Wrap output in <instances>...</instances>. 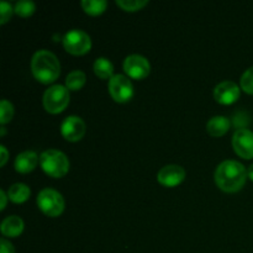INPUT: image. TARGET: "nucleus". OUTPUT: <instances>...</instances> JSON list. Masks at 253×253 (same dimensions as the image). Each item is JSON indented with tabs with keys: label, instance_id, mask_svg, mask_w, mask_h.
<instances>
[{
	"label": "nucleus",
	"instance_id": "9",
	"mask_svg": "<svg viewBox=\"0 0 253 253\" xmlns=\"http://www.w3.org/2000/svg\"><path fill=\"white\" fill-rule=\"evenodd\" d=\"M232 146L240 157L253 158V132L249 128H239L232 136Z\"/></svg>",
	"mask_w": 253,
	"mask_h": 253
},
{
	"label": "nucleus",
	"instance_id": "15",
	"mask_svg": "<svg viewBox=\"0 0 253 253\" xmlns=\"http://www.w3.org/2000/svg\"><path fill=\"white\" fill-rule=\"evenodd\" d=\"M230 128V120L226 116L216 115L212 116L207 123V130L211 136L219 137V136L225 135Z\"/></svg>",
	"mask_w": 253,
	"mask_h": 253
},
{
	"label": "nucleus",
	"instance_id": "26",
	"mask_svg": "<svg viewBox=\"0 0 253 253\" xmlns=\"http://www.w3.org/2000/svg\"><path fill=\"white\" fill-rule=\"evenodd\" d=\"M0 166H4L6 163L7 157H9V152H7L6 147L4 145L0 146Z\"/></svg>",
	"mask_w": 253,
	"mask_h": 253
},
{
	"label": "nucleus",
	"instance_id": "19",
	"mask_svg": "<svg viewBox=\"0 0 253 253\" xmlns=\"http://www.w3.org/2000/svg\"><path fill=\"white\" fill-rule=\"evenodd\" d=\"M106 0H82V6L86 14L99 15L106 9Z\"/></svg>",
	"mask_w": 253,
	"mask_h": 253
},
{
	"label": "nucleus",
	"instance_id": "27",
	"mask_svg": "<svg viewBox=\"0 0 253 253\" xmlns=\"http://www.w3.org/2000/svg\"><path fill=\"white\" fill-rule=\"evenodd\" d=\"M7 194L4 192V189H0V199H1V205H0V210L5 209V205H6V200H7Z\"/></svg>",
	"mask_w": 253,
	"mask_h": 253
},
{
	"label": "nucleus",
	"instance_id": "1",
	"mask_svg": "<svg viewBox=\"0 0 253 253\" xmlns=\"http://www.w3.org/2000/svg\"><path fill=\"white\" fill-rule=\"evenodd\" d=\"M247 169L241 162L235 160L222 161L215 169V183L227 193L239 192L247 179Z\"/></svg>",
	"mask_w": 253,
	"mask_h": 253
},
{
	"label": "nucleus",
	"instance_id": "16",
	"mask_svg": "<svg viewBox=\"0 0 253 253\" xmlns=\"http://www.w3.org/2000/svg\"><path fill=\"white\" fill-rule=\"evenodd\" d=\"M30 194V188L25 183H15L7 190V197L11 202L14 203H24L29 199Z\"/></svg>",
	"mask_w": 253,
	"mask_h": 253
},
{
	"label": "nucleus",
	"instance_id": "5",
	"mask_svg": "<svg viewBox=\"0 0 253 253\" xmlns=\"http://www.w3.org/2000/svg\"><path fill=\"white\" fill-rule=\"evenodd\" d=\"M69 89L62 84H53L43 94V106L48 113L57 114L66 109L69 103Z\"/></svg>",
	"mask_w": 253,
	"mask_h": 253
},
{
	"label": "nucleus",
	"instance_id": "24",
	"mask_svg": "<svg viewBox=\"0 0 253 253\" xmlns=\"http://www.w3.org/2000/svg\"><path fill=\"white\" fill-rule=\"evenodd\" d=\"M12 11H15L12 9V5L9 1L1 0L0 1V24H5L11 17Z\"/></svg>",
	"mask_w": 253,
	"mask_h": 253
},
{
	"label": "nucleus",
	"instance_id": "18",
	"mask_svg": "<svg viewBox=\"0 0 253 253\" xmlns=\"http://www.w3.org/2000/svg\"><path fill=\"white\" fill-rule=\"evenodd\" d=\"M85 73L83 71H79V69H74V71L69 72L68 76H67L66 86L69 90H79L85 84Z\"/></svg>",
	"mask_w": 253,
	"mask_h": 253
},
{
	"label": "nucleus",
	"instance_id": "23",
	"mask_svg": "<svg viewBox=\"0 0 253 253\" xmlns=\"http://www.w3.org/2000/svg\"><path fill=\"white\" fill-rule=\"evenodd\" d=\"M240 85L246 93L253 94V66L244 72L240 79Z\"/></svg>",
	"mask_w": 253,
	"mask_h": 253
},
{
	"label": "nucleus",
	"instance_id": "22",
	"mask_svg": "<svg viewBox=\"0 0 253 253\" xmlns=\"http://www.w3.org/2000/svg\"><path fill=\"white\" fill-rule=\"evenodd\" d=\"M116 4L126 11H136L148 4L147 0H116Z\"/></svg>",
	"mask_w": 253,
	"mask_h": 253
},
{
	"label": "nucleus",
	"instance_id": "21",
	"mask_svg": "<svg viewBox=\"0 0 253 253\" xmlns=\"http://www.w3.org/2000/svg\"><path fill=\"white\" fill-rule=\"evenodd\" d=\"M12 115H14L12 104L6 99H2L1 103H0V123H1V125L9 123L12 119Z\"/></svg>",
	"mask_w": 253,
	"mask_h": 253
},
{
	"label": "nucleus",
	"instance_id": "17",
	"mask_svg": "<svg viewBox=\"0 0 253 253\" xmlns=\"http://www.w3.org/2000/svg\"><path fill=\"white\" fill-rule=\"evenodd\" d=\"M94 72H95L96 76L100 77V78L110 79L111 77L114 76L113 62L109 58H106V57H98V58L95 59V62H94Z\"/></svg>",
	"mask_w": 253,
	"mask_h": 253
},
{
	"label": "nucleus",
	"instance_id": "13",
	"mask_svg": "<svg viewBox=\"0 0 253 253\" xmlns=\"http://www.w3.org/2000/svg\"><path fill=\"white\" fill-rule=\"evenodd\" d=\"M39 155L35 151H24L15 158V169L20 173H29L39 163Z\"/></svg>",
	"mask_w": 253,
	"mask_h": 253
},
{
	"label": "nucleus",
	"instance_id": "29",
	"mask_svg": "<svg viewBox=\"0 0 253 253\" xmlns=\"http://www.w3.org/2000/svg\"><path fill=\"white\" fill-rule=\"evenodd\" d=\"M5 132H6V131H5V127L4 126H1V135H5Z\"/></svg>",
	"mask_w": 253,
	"mask_h": 253
},
{
	"label": "nucleus",
	"instance_id": "28",
	"mask_svg": "<svg viewBox=\"0 0 253 253\" xmlns=\"http://www.w3.org/2000/svg\"><path fill=\"white\" fill-rule=\"evenodd\" d=\"M247 175H249L250 179L253 180V163L251 166H250L249 168H247Z\"/></svg>",
	"mask_w": 253,
	"mask_h": 253
},
{
	"label": "nucleus",
	"instance_id": "4",
	"mask_svg": "<svg viewBox=\"0 0 253 253\" xmlns=\"http://www.w3.org/2000/svg\"><path fill=\"white\" fill-rule=\"evenodd\" d=\"M37 205L48 216H58L64 210V199L53 188H43L37 194Z\"/></svg>",
	"mask_w": 253,
	"mask_h": 253
},
{
	"label": "nucleus",
	"instance_id": "3",
	"mask_svg": "<svg viewBox=\"0 0 253 253\" xmlns=\"http://www.w3.org/2000/svg\"><path fill=\"white\" fill-rule=\"evenodd\" d=\"M40 165L48 175L54 178L63 177L69 169V161L62 151L49 148L40 155Z\"/></svg>",
	"mask_w": 253,
	"mask_h": 253
},
{
	"label": "nucleus",
	"instance_id": "8",
	"mask_svg": "<svg viewBox=\"0 0 253 253\" xmlns=\"http://www.w3.org/2000/svg\"><path fill=\"white\" fill-rule=\"evenodd\" d=\"M151 64L146 57L141 54H128L124 61V71L128 77L133 79H142L148 76Z\"/></svg>",
	"mask_w": 253,
	"mask_h": 253
},
{
	"label": "nucleus",
	"instance_id": "25",
	"mask_svg": "<svg viewBox=\"0 0 253 253\" xmlns=\"http://www.w3.org/2000/svg\"><path fill=\"white\" fill-rule=\"evenodd\" d=\"M0 253H15V249L11 242L4 237L0 240Z\"/></svg>",
	"mask_w": 253,
	"mask_h": 253
},
{
	"label": "nucleus",
	"instance_id": "14",
	"mask_svg": "<svg viewBox=\"0 0 253 253\" xmlns=\"http://www.w3.org/2000/svg\"><path fill=\"white\" fill-rule=\"evenodd\" d=\"M24 231V221L17 215L6 216L1 222V234L7 237H16Z\"/></svg>",
	"mask_w": 253,
	"mask_h": 253
},
{
	"label": "nucleus",
	"instance_id": "2",
	"mask_svg": "<svg viewBox=\"0 0 253 253\" xmlns=\"http://www.w3.org/2000/svg\"><path fill=\"white\" fill-rule=\"evenodd\" d=\"M31 71L35 78L42 83H51L58 78L61 64L53 52L48 49H39L31 59Z\"/></svg>",
	"mask_w": 253,
	"mask_h": 253
},
{
	"label": "nucleus",
	"instance_id": "12",
	"mask_svg": "<svg viewBox=\"0 0 253 253\" xmlns=\"http://www.w3.org/2000/svg\"><path fill=\"white\" fill-rule=\"evenodd\" d=\"M185 178V170L182 166L167 165L161 168L157 173V180L166 187H175L180 184Z\"/></svg>",
	"mask_w": 253,
	"mask_h": 253
},
{
	"label": "nucleus",
	"instance_id": "11",
	"mask_svg": "<svg viewBox=\"0 0 253 253\" xmlns=\"http://www.w3.org/2000/svg\"><path fill=\"white\" fill-rule=\"evenodd\" d=\"M214 98L224 105L235 103L240 98V86L232 81L220 82L214 89Z\"/></svg>",
	"mask_w": 253,
	"mask_h": 253
},
{
	"label": "nucleus",
	"instance_id": "7",
	"mask_svg": "<svg viewBox=\"0 0 253 253\" xmlns=\"http://www.w3.org/2000/svg\"><path fill=\"white\" fill-rule=\"evenodd\" d=\"M108 88L111 98L119 103L130 100L133 95V85L125 74H114L109 79Z\"/></svg>",
	"mask_w": 253,
	"mask_h": 253
},
{
	"label": "nucleus",
	"instance_id": "6",
	"mask_svg": "<svg viewBox=\"0 0 253 253\" xmlns=\"http://www.w3.org/2000/svg\"><path fill=\"white\" fill-rule=\"evenodd\" d=\"M63 46L69 53L84 54L91 47L90 36L83 30L72 29L63 36Z\"/></svg>",
	"mask_w": 253,
	"mask_h": 253
},
{
	"label": "nucleus",
	"instance_id": "10",
	"mask_svg": "<svg viewBox=\"0 0 253 253\" xmlns=\"http://www.w3.org/2000/svg\"><path fill=\"white\" fill-rule=\"evenodd\" d=\"M61 133L68 141L81 140L85 133V123L79 116H67L61 124Z\"/></svg>",
	"mask_w": 253,
	"mask_h": 253
},
{
	"label": "nucleus",
	"instance_id": "20",
	"mask_svg": "<svg viewBox=\"0 0 253 253\" xmlns=\"http://www.w3.org/2000/svg\"><path fill=\"white\" fill-rule=\"evenodd\" d=\"M35 9H36V5L32 0H17L16 4H15V12L20 16H30L31 14H34Z\"/></svg>",
	"mask_w": 253,
	"mask_h": 253
}]
</instances>
